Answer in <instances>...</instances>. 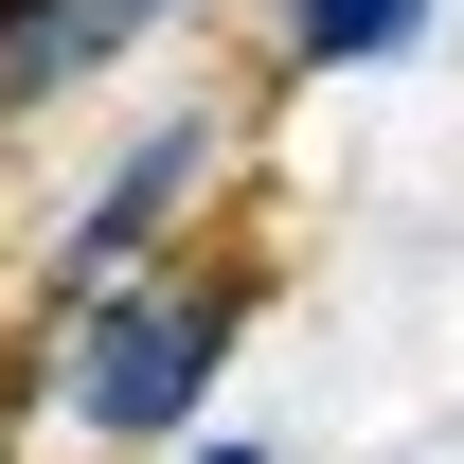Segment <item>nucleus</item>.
Masks as SVG:
<instances>
[{"instance_id":"1","label":"nucleus","mask_w":464,"mask_h":464,"mask_svg":"<svg viewBox=\"0 0 464 464\" xmlns=\"http://www.w3.org/2000/svg\"><path fill=\"white\" fill-rule=\"evenodd\" d=\"M250 322H268V268H250V250H197V232H179V250H143V268H125V286H90V304H72L54 340H36V375H54V411L90 429V447L161 464L179 429H197V411L232 393Z\"/></svg>"},{"instance_id":"2","label":"nucleus","mask_w":464,"mask_h":464,"mask_svg":"<svg viewBox=\"0 0 464 464\" xmlns=\"http://www.w3.org/2000/svg\"><path fill=\"white\" fill-rule=\"evenodd\" d=\"M215 179H232V108H143V125L108 143V161L72 179V215L36 232V286H18V340H54V322H72L90 286H125L143 250H179Z\"/></svg>"},{"instance_id":"3","label":"nucleus","mask_w":464,"mask_h":464,"mask_svg":"<svg viewBox=\"0 0 464 464\" xmlns=\"http://www.w3.org/2000/svg\"><path fill=\"white\" fill-rule=\"evenodd\" d=\"M429 18L447 0H286V72H393L429 54Z\"/></svg>"},{"instance_id":"4","label":"nucleus","mask_w":464,"mask_h":464,"mask_svg":"<svg viewBox=\"0 0 464 464\" xmlns=\"http://www.w3.org/2000/svg\"><path fill=\"white\" fill-rule=\"evenodd\" d=\"M90 90V54H72V0H0V125H36Z\"/></svg>"},{"instance_id":"5","label":"nucleus","mask_w":464,"mask_h":464,"mask_svg":"<svg viewBox=\"0 0 464 464\" xmlns=\"http://www.w3.org/2000/svg\"><path fill=\"white\" fill-rule=\"evenodd\" d=\"M179 18H197V0H72V54H90V72H125L143 36H179Z\"/></svg>"},{"instance_id":"6","label":"nucleus","mask_w":464,"mask_h":464,"mask_svg":"<svg viewBox=\"0 0 464 464\" xmlns=\"http://www.w3.org/2000/svg\"><path fill=\"white\" fill-rule=\"evenodd\" d=\"M161 464H268V447H250V429H179Z\"/></svg>"},{"instance_id":"7","label":"nucleus","mask_w":464,"mask_h":464,"mask_svg":"<svg viewBox=\"0 0 464 464\" xmlns=\"http://www.w3.org/2000/svg\"><path fill=\"white\" fill-rule=\"evenodd\" d=\"M0 464H18V411H0Z\"/></svg>"}]
</instances>
